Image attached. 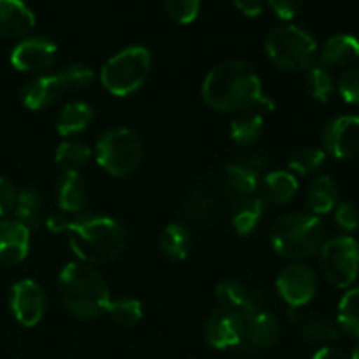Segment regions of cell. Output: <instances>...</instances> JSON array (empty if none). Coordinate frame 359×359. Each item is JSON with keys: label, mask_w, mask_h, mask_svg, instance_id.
<instances>
[{"label": "cell", "mask_w": 359, "mask_h": 359, "mask_svg": "<svg viewBox=\"0 0 359 359\" xmlns=\"http://www.w3.org/2000/svg\"><path fill=\"white\" fill-rule=\"evenodd\" d=\"M144 156L140 137L130 128H111L102 133L95 146V158L102 170L114 177H125L137 170Z\"/></svg>", "instance_id": "7"}, {"label": "cell", "mask_w": 359, "mask_h": 359, "mask_svg": "<svg viewBox=\"0 0 359 359\" xmlns=\"http://www.w3.org/2000/svg\"><path fill=\"white\" fill-rule=\"evenodd\" d=\"M259 188H262V198L265 202L283 205L297 196L300 184L291 172L273 170L269 172L263 181H259Z\"/></svg>", "instance_id": "21"}, {"label": "cell", "mask_w": 359, "mask_h": 359, "mask_svg": "<svg viewBox=\"0 0 359 359\" xmlns=\"http://www.w3.org/2000/svg\"><path fill=\"white\" fill-rule=\"evenodd\" d=\"M266 202L262 196H248L242 200L233 210L231 224L241 237H248L258 228L263 214H265Z\"/></svg>", "instance_id": "26"}, {"label": "cell", "mask_w": 359, "mask_h": 359, "mask_svg": "<svg viewBox=\"0 0 359 359\" xmlns=\"http://www.w3.org/2000/svg\"><path fill=\"white\" fill-rule=\"evenodd\" d=\"M235 7L248 18H258L263 13L262 0H235Z\"/></svg>", "instance_id": "41"}, {"label": "cell", "mask_w": 359, "mask_h": 359, "mask_svg": "<svg viewBox=\"0 0 359 359\" xmlns=\"http://www.w3.org/2000/svg\"><path fill=\"white\" fill-rule=\"evenodd\" d=\"M351 359H359V344L356 347H354V351H353V356H351Z\"/></svg>", "instance_id": "43"}, {"label": "cell", "mask_w": 359, "mask_h": 359, "mask_svg": "<svg viewBox=\"0 0 359 359\" xmlns=\"http://www.w3.org/2000/svg\"><path fill=\"white\" fill-rule=\"evenodd\" d=\"M335 223L344 231H354L359 228V210L353 203L344 202L335 207Z\"/></svg>", "instance_id": "38"}, {"label": "cell", "mask_w": 359, "mask_h": 359, "mask_svg": "<svg viewBox=\"0 0 359 359\" xmlns=\"http://www.w3.org/2000/svg\"><path fill=\"white\" fill-rule=\"evenodd\" d=\"M302 335L305 342L321 349L330 347L340 339V328L328 318H312L304 325Z\"/></svg>", "instance_id": "29"}, {"label": "cell", "mask_w": 359, "mask_h": 359, "mask_svg": "<svg viewBox=\"0 0 359 359\" xmlns=\"http://www.w3.org/2000/svg\"><path fill=\"white\" fill-rule=\"evenodd\" d=\"M305 84L311 97L318 102H328L335 91V79L330 69L319 65L318 62L305 70Z\"/></svg>", "instance_id": "32"}, {"label": "cell", "mask_w": 359, "mask_h": 359, "mask_svg": "<svg viewBox=\"0 0 359 359\" xmlns=\"http://www.w3.org/2000/svg\"><path fill=\"white\" fill-rule=\"evenodd\" d=\"M339 202V186L330 175H319L307 188V207L314 216L330 214Z\"/></svg>", "instance_id": "23"}, {"label": "cell", "mask_w": 359, "mask_h": 359, "mask_svg": "<svg viewBox=\"0 0 359 359\" xmlns=\"http://www.w3.org/2000/svg\"><path fill=\"white\" fill-rule=\"evenodd\" d=\"M323 146L337 160H349L359 153V116L346 114L330 119L323 128Z\"/></svg>", "instance_id": "12"}, {"label": "cell", "mask_w": 359, "mask_h": 359, "mask_svg": "<svg viewBox=\"0 0 359 359\" xmlns=\"http://www.w3.org/2000/svg\"><path fill=\"white\" fill-rule=\"evenodd\" d=\"M168 16L181 25L196 20L200 13V0H165Z\"/></svg>", "instance_id": "36"}, {"label": "cell", "mask_w": 359, "mask_h": 359, "mask_svg": "<svg viewBox=\"0 0 359 359\" xmlns=\"http://www.w3.org/2000/svg\"><path fill=\"white\" fill-rule=\"evenodd\" d=\"M16 196L18 193L14 186L6 177L0 175V216H6V214H9L14 209Z\"/></svg>", "instance_id": "40"}, {"label": "cell", "mask_w": 359, "mask_h": 359, "mask_svg": "<svg viewBox=\"0 0 359 359\" xmlns=\"http://www.w3.org/2000/svg\"><path fill=\"white\" fill-rule=\"evenodd\" d=\"M216 298L221 304V307H228L231 309V311L241 312L244 318H249V316H252L255 312H258L249 291L245 290L244 284H241L238 280L230 279L217 284Z\"/></svg>", "instance_id": "25"}, {"label": "cell", "mask_w": 359, "mask_h": 359, "mask_svg": "<svg viewBox=\"0 0 359 359\" xmlns=\"http://www.w3.org/2000/svg\"><path fill=\"white\" fill-rule=\"evenodd\" d=\"M30 251V230L16 219L0 221V265H18Z\"/></svg>", "instance_id": "15"}, {"label": "cell", "mask_w": 359, "mask_h": 359, "mask_svg": "<svg viewBox=\"0 0 359 359\" xmlns=\"http://www.w3.org/2000/svg\"><path fill=\"white\" fill-rule=\"evenodd\" d=\"M86 184L79 172L67 170L56 184V202L62 212L79 214L86 205Z\"/></svg>", "instance_id": "20"}, {"label": "cell", "mask_w": 359, "mask_h": 359, "mask_svg": "<svg viewBox=\"0 0 359 359\" xmlns=\"http://www.w3.org/2000/svg\"><path fill=\"white\" fill-rule=\"evenodd\" d=\"M91 158V149L81 140H63L58 147H56L55 160L60 167L63 168V172L67 170H76L79 172V168H83L84 165L90 161Z\"/></svg>", "instance_id": "31"}, {"label": "cell", "mask_w": 359, "mask_h": 359, "mask_svg": "<svg viewBox=\"0 0 359 359\" xmlns=\"http://www.w3.org/2000/svg\"><path fill=\"white\" fill-rule=\"evenodd\" d=\"M280 337V323L270 312H255L245 318L244 342L255 349H270Z\"/></svg>", "instance_id": "19"}, {"label": "cell", "mask_w": 359, "mask_h": 359, "mask_svg": "<svg viewBox=\"0 0 359 359\" xmlns=\"http://www.w3.org/2000/svg\"><path fill=\"white\" fill-rule=\"evenodd\" d=\"M58 56V48L46 37H28L11 53V65L20 72H46Z\"/></svg>", "instance_id": "13"}, {"label": "cell", "mask_w": 359, "mask_h": 359, "mask_svg": "<svg viewBox=\"0 0 359 359\" xmlns=\"http://www.w3.org/2000/svg\"><path fill=\"white\" fill-rule=\"evenodd\" d=\"M35 27V16L21 0H0V37L20 39Z\"/></svg>", "instance_id": "18"}, {"label": "cell", "mask_w": 359, "mask_h": 359, "mask_svg": "<svg viewBox=\"0 0 359 359\" xmlns=\"http://www.w3.org/2000/svg\"><path fill=\"white\" fill-rule=\"evenodd\" d=\"M325 149H318V147H302V149L294 151L293 156L290 158L287 167H290V172L293 175H309L318 172L319 168L325 165Z\"/></svg>", "instance_id": "34"}, {"label": "cell", "mask_w": 359, "mask_h": 359, "mask_svg": "<svg viewBox=\"0 0 359 359\" xmlns=\"http://www.w3.org/2000/svg\"><path fill=\"white\" fill-rule=\"evenodd\" d=\"M337 90H339L340 97H342L347 104H359V67L346 70V72L339 77Z\"/></svg>", "instance_id": "37"}, {"label": "cell", "mask_w": 359, "mask_h": 359, "mask_svg": "<svg viewBox=\"0 0 359 359\" xmlns=\"http://www.w3.org/2000/svg\"><path fill=\"white\" fill-rule=\"evenodd\" d=\"M312 359H351V358H347L340 349H335V347L330 346V347H321Z\"/></svg>", "instance_id": "42"}, {"label": "cell", "mask_w": 359, "mask_h": 359, "mask_svg": "<svg viewBox=\"0 0 359 359\" xmlns=\"http://www.w3.org/2000/svg\"><path fill=\"white\" fill-rule=\"evenodd\" d=\"M245 318L237 311L228 307H217L210 312L203 326L205 340L214 349H230L244 342Z\"/></svg>", "instance_id": "11"}, {"label": "cell", "mask_w": 359, "mask_h": 359, "mask_svg": "<svg viewBox=\"0 0 359 359\" xmlns=\"http://www.w3.org/2000/svg\"><path fill=\"white\" fill-rule=\"evenodd\" d=\"M13 210L18 223L27 226L30 231L37 230L41 226L42 200L41 195L34 191V189H23V191L18 193Z\"/></svg>", "instance_id": "28"}, {"label": "cell", "mask_w": 359, "mask_h": 359, "mask_svg": "<svg viewBox=\"0 0 359 359\" xmlns=\"http://www.w3.org/2000/svg\"><path fill=\"white\" fill-rule=\"evenodd\" d=\"M265 160L259 156L242 158L226 165L224 177L230 189L241 193V195H252L258 189L259 179H262Z\"/></svg>", "instance_id": "16"}, {"label": "cell", "mask_w": 359, "mask_h": 359, "mask_svg": "<svg viewBox=\"0 0 359 359\" xmlns=\"http://www.w3.org/2000/svg\"><path fill=\"white\" fill-rule=\"evenodd\" d=\"M63 91H67L65 83L58 74H44L28 81L21 90V102L30 111H42L55 104Z\"/></svg>", "instance_id": "14"}, {"label": "cell", "mask_w": 359, "mask_h": 359, "mask_svg": "<svg viewBox=\"0 0 359 359\" xmlns=\"http://www.w3.org/2000/svg\"><path fill=\"white\" fill-rule=\"evenodd\" d=\"M105 314L112 318V321L118 323L121 326H135L137 323L142 321L144 309L142 304L135 298H116V300L109 302Z\"/></svg>", "instance_id": "33"}, {"label": "cell", "mask_w": 359, "mask_h": 359, "mask_svg": "<svg viewBox=\"0 0 359 359\" xmlns=\"http://www.w3.org/2000/svg\"><path fill=\"white\" fill-rule=\"evenodd\" d=\"M337 326L346 335L359 339V286L347 291L339 302Z\"/></svg>", "instance_id": "30"}, {"label": "cell", "mask_w": 359, "mask_h": 359, "mask_svg": "<svg viewBox=\"0 0 359 359\" xmlns=\"http://www.w3.org/2000/svg\"><path fill=\"white\" fill-rule=\"evenodd\" d=\"M58 297L67 311L79 319L100 318L111 302L102 273L83 262L63 266L58 276Z\"/></svg>", "instance_id": "3"}, {"label": "cell", "mask_w": 359, "mask_h": 359, "mask_svg": "<svg viewBox=\"0 0 359 359\" xmlns=\"http://www.w3.org/2000/svg\"><path fill=\"white\" fill-rule=\"evenodd\" d=\"M323 276L339 290L353 286L359 273V244L354 237L330 238L319 251Z\"/></svg>", "instance_id": "8"}, {"label": "cell", "mask_w": 359, "mask_h": 359, "mask_svg": "<svg viewBox=\"0 0 359 359\" xmlns=\"http://www.w3.org/2000/svg\"><path fill=\"white\" fill-rule=\"evenodd\" d=\"M265 51L273 65L284 72H305L318 60L316 39L297 25H283L270 32Z\"/></svg>", "instance_id": "5"}, {"label": "cell", "mask_w": 359, "mask_h": 359, "mask_svg": "<svg viewBox=\"0 0 359 359\" xmlns=\"http://www.w3.org/2000/svg\"><path fill=\"white\" fill-rule=\"evenodd\" d=\"M48 228L55 233H67L76 258L91 266L118 258L126 244L125 228L116 219L102 214H86L74 219L51 216Z\"/></svg>", "instance_id": "2"}, {"label": "cell", "mask_w": 359, "mask_h": 359, "mask_svg": "<svg viewBox=\"0 0 359 359\" xmlns=\"http://www.w3.org/2000/svg\"><path fill=\"white\" fill-rule=\"evenodd\" d=\"M269 238L280 258L302 262L319 255L326 230L314 214H286L272 224Z\"/></svg>", "instance_id": "4"}, {"label": "cell", "mask_w": 359, "mask_h": 359, "mask_svg": "<svg viewBox=\"0 0 359 359\" xmlns=\"http://www.w3.org/2000/svg\"><path fill=\"white\" fill-rule=\"evenodd\" d=\"M266 2L280 20H293L304 6V0H266Z\"/></svg>", "instance_id": "39"}, {"label": "cell", "mask_w": 359, "mask_h": 359, "mask_svg": "<svg viewBox=\"0 0 359 359\" xmlns=\"http://www.w3.org/2000/svg\"><path fill=\"white\" fill-rule=\"evenodd\" d=\"M359 60V41L354 35L339 34L330 37L319 49L316 62L326 69H342L354 65Z\"/></svg>", "instance_id": "17"}, {"label": "cell", "mask_w": 359, "mask_h": 359, "mask_svg": "<svg viewBox=\"0 0 359 359\" xmlns=\"http://www.w3.org/2000/svg\"><path fill=\"white\" fill-rule=\"evenodd\" d=\"M63 83H65L67 91H79L90 86L93 83V70L84 63H70L60 70Z\"/></svg>", "instance_id": "35"}, {"label": "cell", "mask_w": 359, "mask_h": 359, "mask_svg": "<svg viewBox=\"0 0 359 359\" xmlns=\"http://www.w3.org/2000/svg\"><path fill=\"white\" fill-rule=\"evenodd\" d=\"M153 58L144 46H130L116 53L100 69V83L114 97L135 93L151 74Z\"/></svg>", "instance_id": "6"}, {"label": "cell", "mask_w": 359, "mask_h": 359, "mask_svg": "<svg viewBox=\"0 0 359 359\" xmlns=\"http://www.w3.org/2000/svg\"><path fill=\"white\" fill-rule=\"evenodd\" d=\"M158 244H160L161 252L167 258L182 262V259L188 258L189 249H191V235L184 224L170 223L161 230Z\"/></svg>", "instance_id": "24"}, {"label": "cell", "mask_w": 359, "mask_h": 359, "mask_svg": "<svg viewBox=\"0 0 359 359\" xmlns=\"http://www.w3.org/2000/svg\"><path fill=\"white\" fill-rule=\"evenodd\" d=\"M202 98L219 112H244L249 109L272 111V98L263 91L255 67L244 60H226L207 74L202 84Z\"/></svg>", "instance_id": "1"}, {"label": "cell", "mask_w": 359, "mask_h": 359, "mask_svg": "<svg viewBox=\"0 0 359 359\" xmlns=\"http://www.w3.org/2000/svg\"><path fill=\"white\" fill-rule=\"evenodd\" d=\"M263 132H265V119L263 114L258 111L244 112L238 118L231 121L230 126V137L235 144L242 147L252 146L262 139Z\"/></svg>", "instance_id": "27"}, {"label": "cell", "mask_w": 359, "mask_h": 359, "mask_svg": "<svg viewBox=\"0 0 359 359\" xmlns=\"http://www.w3.org/2000/svg\"><path fill=\"white\" fill-rule=\"evenodd\" d=\"M11 312L14 319L25 328H34L42 321L48 307L44 290L35 280L23 279L11 287Z\"/></svg>", "instance_id": "10"}, {"label": "cell", "mask_w": 359, "mask_h": 359, "mask_svg": "<svg viewBox=\"0 0 359 359\" xmlns=\"http://www.w3.org/2000/svg\"><path fill=\"white\" fill-rule=\"evenodd\" d=\"M276 286L280 298L294 311L307 305L316 297L319 287L318 273L312 266L294 262L280 270Z\"/></svg>", "instance_id": "9"}, {"label": "cell", "mask_w": 359, "mask_h": 359, "mask_svg": "<svg viewBox=\"0 0 359 359\" xmlns=\"http://www.w3.org/2000/svg\"><path fill=\"white\" fill-rule=\"evenodd\" d=\"M93 118L95 111L90 104L79 100L69 102L67 105H63L58 118H56V130H58L60 135L69 139V137H74L90 128Z\"/></svg>", "instance_id": "22"}]
</instances>
